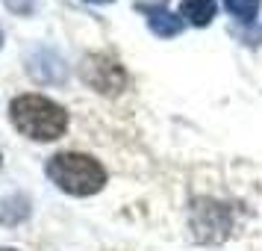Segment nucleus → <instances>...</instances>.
Listing matches in <instances>:
<instances>
[{
	"instance_id": "4",
	"label": "nucleus",
	"mask_w": 262,
	"mask_h": 251,
	"mask_svg": "<svg viewBox=\"0 0 262 251\" xmlns=\"http://www.w3.org/2000/svg\"><path fill=\"white\" fill-rule=\"evenodd\" d=\"M194 237L201 242H221V239L230 234V225H233V216H230V207L227 204H218V201H194Z\"/></svg>"
},
{
	"instance_id": "2",
	"label": "nucleus",
	"mask_w": 262,
	"mask_h": 251,
	"mask_svg": "<svg viewBox=\"0 0 262 251\" xmlns=\"http://www.w3.org/2000/svg\"><path fill=\"white\" fill-rule=\"evenodd\" d=\"M48 178L68 195L85 198L103 189L106 183V168L97 163L95 157L77 154V151H62V154L50 157L48 163Z\"/></svg>"
},
{
	"instance_id": "3",
	"label": "nucleus",
	"mask_w": 262,
	"mask_h": 251,
	"mask_svg": "<svg viewBox=\"0 0 262 251\" xmlns=\"http://www.w3.org/2000/svg\"><path fill=\"white\" fill-rule=\"evenodd\" d=\"M80 74H83L85 83L92 86L95 92H100V95H118L121 89L127 86V74L121 68V62L112 60L109 53H92V56H85Z\"/></svg>"
},
{
	"instance_id": "8",
	"label": "nucleus",
	"mask_w": 262,
	"mask_h": 251,
	"mask_svg": "<svg viewBox=\"0 0 262 251\" xmlns=\"http://www.w3.org/2000/svg\"><path fill=\"white\" fill-rule=\"evenodd\" d=\"M6 9L15 15H33L36 12V0H3Z\"/></svg>"
},
{
	"instance_id": "7",
	"label": "nucleus",
	"mask_w": 262,
	"mask_h": 251,
	"mask_svg": "<svg viewBox=\"0 0 262 251\" xmlns=\"http://www.w3.org/2000/svg\"><path fill=\"white\" fill-rule=\"evenodd\" d=\"M227 12L236 15L238 21H245V24H250L253 18H256V12H259V0H224Z\"/></svg>"
},
{
	"instance_id": "6",
	"label": "nucleus",
	"mask_w": 262,
	"mask_h": 251,
	"mask_svg": "<svg viewBox=\"0 0 262 251\" xmlns=\"http://www.w3.org/2000/svg\"><path fill=\"white\" fill-rule=\"evenodd\" d=\"M215 12H218L215 0H183L180 3V18H186L194 27H206L215 18Z\"/></svg>"
},
{
	"instance_id": "10",
	"label": "nucleus",
	"mask_w": 262,
	"mask_h": 251,
	"mask_svg": "<svg viewBox=\"0 0 262 251\" xmlns=\"http://www.w3.org/2000/svg\"><path fill=\"white\" fill-rule=\"evenodd\" d=\"M0 48H3V30H0Z\"/></svg>"
},
{
	"instance_id": "1",
	"label": "nucleus",
	"mask_w": 262,
	"mask_h": 251,
	"mask_svg": "<svg viewBox=\"0 0 262 251\" xmlns=\"http://www.w3.org/2000/svg\"><path fill=\"white\" fill-rule=\"evenodd\" d=\"M9 115L18 130L36 139V142H53L68 127V112L45 95H21L9 104Z\"/></svg>"
},
{
	"instance_id": "11",
	"label": "nucleus",
	"mask_w": 262,
	"mask_h": 251,
	"mask_svg": "<svg viewBox=\"0 0 262 251\" xmlns=\"http://www.w3.org/2000/svg\"><path fill=\"white\" fill-rule=\"evenodd\" d=\"M0 251H18V248H0Z\"/></svg>"
},
{
	"instance_id": "5",
	"label": "nucleus",
	"mask_w": 262,
	"mask_h": 251,
	"mask_svg": "<svg viewBox=\"0 0 262 251\" xmlns=\"http://www.w3.org/2000/svg\"><path fill=\"white\" fill-rule=\"evenodd\" d=\"M147 12V24L159 38H171V36H180L183 33V18L168 9H150V6H142Z\"/></svg>"
},
{
	"instance_id": "9",
	"label": "nucleus",
	"mask_w": 262,
	"mask_h": 251,
	"mask_svg": "<svg viewBox=\"0 0 262 251\" xmlns=\"http://www.w3.org/2000/svg\"><path fill=\"white\" fill-rule=\"evenodd\" d=\"M89 3H109V0H89Z\"/></svg>"
}]
</instances>
